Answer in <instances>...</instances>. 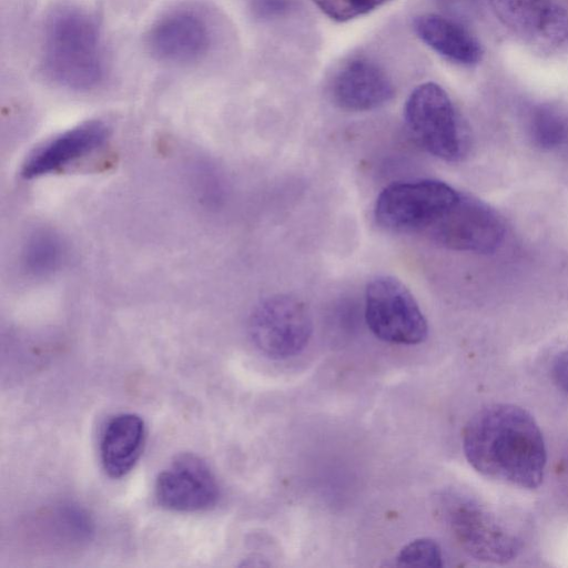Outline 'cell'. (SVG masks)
Returning <instances> with one entry per match:
<instances>
[{
	"label": "cell",
	"mask_w": 568,
	"mask_h": 568,
	"mask_svg": "<svg viewBox=\"0 0 568 568\" xmlns=\"http://www.w3.org/2000/svg\"><path fill=\"white\" fill-rule=\"evenodd\" d=\"M463 449L469 465L494 480L534 489L544 479L546 443L520 406L499 403L478 410L464 429Z\"/></svg>",
	"instance_id": "obj_1"
},
{
	"label": "cell",
	"mask_w": 568,
	"mask_h": 568,
	"mask_svg": "<svg viewBox=\"0 0 568 568\" xmlns=\"http://www.w3.org/2000/svg\"><path fill=\"white\" fill-rule=\"evenodd\" d=\"M42 68L51 81L70 90L88 91L103 81L101 32L90 11L63 4L50 12L43 27Z\"/></svg>",
	"instance_id": "obj_2"
},
{
	"label": "cell",
	"mask_w": 568,
	"mask_h": 568,
	"mask_svg": "<svg viewBox=\"0 0 568 568\" xmlns=\"http://www.w3.org/2000/svg\"><path fill=\"white\" fill-rule=\"evenodd\" d=\"M442 511L455 540L470 557L485 562L505 564L520 552L518 535L478 498L449 491L442 498Z\"/></svg>",
	"instance_id": "obj_3"
},
{
	"label": "cell",
	"mask_w": 568,
	"mask_h": 568,
	"mask_svg": "<svg viewBox=\"0 0 568 568\" xmlns=\"http://www.w3.org/2000/svg\"><path fill=\"white\" fill-rule=\"evenodd\" d=\"M404 119L413 136L434 156L459 162L467 156L470 138L447 92L437 83L416 87L404 105Z\"/></svg>",
	"instance_id": "obj_4"
},
{
	"label": "cell",
	"mask_w": 568,
	"mask_h": 568,
	"mask_svg": "<svg viewBox=\"0 0 568 568\" xmlns=\"http://www.w3.org/2000/svg\"><path fill=\"white\" fill-rule=\"evenodd\" d=\"M423 235L449 250L488 254L501 245L505 224L487 203L458 191Z\"/></svg>",
	"instance_id": "obj_5"
},
{
	"label": "cell",
	"mask_w": 568,
	"mask_h": 568,
	"mask_svg": "<svg viewBox=\"0 0 568 568\" xmlns=\"http://www.w3.org/2000/svg\"><path fill=\"white\" fill-rule=\"evenodd\" d=\"M457 192L433 179L394 182L377 196L374 217L386 231L423 235Z\"/></svg>",
	"instance_id": "obj_6"
},
{
	"label": "cell",
	"mask_w": 568,
	"mask_h": 568,
	"mask_svg": "<svg viewBox=\"0 0 568 568\" xmlns=\"http://www.w3.org/2000/svg\"><path fill=\"white\" fill-rule=\"evenodd\" d=\"M365 320L379 339L416 345L427 337V321L410 291L398 278L378 275L365 290Z\"/></svg>",
	"instance_id": "obj_7"
},
{
	"label": "cell",
	"mask_w": 568,
	"mask_h": 568,
	"mask_svg": "<svg viewBox=\"0 0 568 568\" xmlns=\"http://www.w3.org/2000/svg\"><path fill=\"white\" fill-rule=\"evenodd\" d=\"M213 39V26L205 10L179 6L165 11L151 24L144 43L154 60L187 67L209 55Z\"/></svg>",
	"instance_id": "obj_8"
},
{
	"label": "cell",
	"mask_w": 568,
	"mask_h": 568,
	"mask_svg": "<svg viewBox=\"0 0 568 568\" xmlns=\"http://www.w3.org/2000/svg\"><path fill=\"white\" fill-rule=\"evenodd\" d=\"M254 346L273 359L301 353L312 335V318L306 305L295 296L277 294L261 301L247 324Z\"/></svg>",
	"instance_id": "obj_9"
},
{
	"label": "cell",
	"mask_w": 568,
	"mask_h": 568,
	"mask_svg": "<svg viewBox=\"0 0 568 568\" xmlns=\"http://www.w3.org/2000/svg\"><path fill=\"white\" fill-rule=\"evenodd\" d=\"M154 494L158 504L168 510L195 513L215 506L220 487L209 465L185 453L174 457L159 474Z\"/></svg>",
	"instance_id": "obj_10"
},
{
	"label": "cell",
	"mask_w": 568,
	"mask_h": 568,
	"mask_svg": "<svg viewBox=\"0 0 568 568\" xmlns=\"http://www.w3.org/2000/svg\"><path fill=\"white\" fill-rule=\"evenodd\" d=\"M109 135L104 122H83L36 148L23 162L21 175L31 180L59 171L101 148Z\"/></svg>",
	"instance_id": "obj_11"
},
{
	"label": "cell",
	"mask_w": 568,
	"mask_h": 568,
	"mask_svg": "<svg viewBox=\"0 0 568 568\" xmlns=\"http://www.w3.org/2000/svg\"><path fill=\"white\" fill-rule=\"evenodd\" d=\"M331 93L341 109L362 112L387 103L394 95V87L379 65L367 59H354L336 73Z\"/></svg>",
	"instance_id": "obj_12"
},
{
	"label": "cell",
	"mask_w": 568,
	"mask_h": 568,
	"mask_svg": "<svg viewBox=\"0 0 568 568\" xmlns=\"http://www.w3.org/2000/svg\"><path fill=\"white\" fill-rule=\"evenodd\" d=\"M146 438L144 420L136 414L113 416L103 427L100 458L104 471L112 478L125 476L142 455Z\"/></svg>",
	"instance_id": "obj_13"
},
{
	"label": "cell",
	"mask_w": 568,
	"mask_h": 568,
	"mask_svg": "<svg viewBox=\"0 0 568 568\" xmlns=\"http://www.w3.org/2000/svg\"><path fill=\"white\" fill-rule=\"evenodd\" d=\"M417 37L443 58L460 65H475L481 61L480 42L462 24L446 17L426 13L415 18Z\"/></svg>",
	"instance_id": "obj_14"
},
{
	"label": "cell",
	"mask_w": 568,
	"mask_h": 568,
	"mask_svg": "<svg viewBox=\"0 0 568 568\" xmlns=\"http://www.w3.org/2000/svg\"><path fill=\"white\" fill-rule=\"evenodd\" d=\"M499 22L530 45L557 7L554 0H487Z\"/></svg>",
	"instance_id": "obj_15"
},
{
	"label": "cell",
	"mask_w": 568,
	"mask_h": 568,
	"mask_svg": "<svg viewBox=\"0 0 568 568\" xmlns=\"http://www.w3.org/2000/svg\"><path fill=\"white\" fill-rule=\"evenodd\" d=\"M64 245L50 230L31 233L21 252L23 270L33 277H47L58 271L64 260Z\"/></svg>",
	"instance_id": "obj_16"
},
{
	"label": "cell",
	"mask_w": 568,
	"mask_h": 568,
	"mask_svg": "<svg viewBox=\"0 0 568 568\" xmlns=\"http://www.w3.org/2000/svg\"><path fill=\"white\" fill-rule=\"evenodd\" d=\"M529 134L534 143L544 150L561 146L568 139V121L556 109L540 105L529 118Z\"/></svg>",
	"instance_id": "obj_17"
},
{
	"label": "cell",
	"mask_w": 568,
	"mask_h": 568,
	"mask_svg": "<svg viewBox=\"0 0 568 568\" xmlns=\"http://www.w3.org/2000/svg\"><path fill=\"white\" fill-rule=\"evenodd\" d=\"M396 564L404 567H442L443 555L435 540L419 538L400 549L396 557Z\"/></svg>",
	"instance_id": "obj_18"
},
{
	"label": "cell",
	"mask_w": 568,
	"mask_h": 568,
	"mask_svg": "<svg viewBox=\"0 0 568 568\" xmlns=\"http://www.w3.org/2000/svg\"><path fill=\"white\" fill-rule=\"evenodd\" d=\"M332 20L344 22L364 16L389 0H312Z\"/></svg>",
	"instance_id": "obj_19"
},
{
	"label": "cell",
	"mask_w": 568,
	"mask_h": 568,
	"mask_svg": "<svg viewBox=\"0 0 568 568\" xmlns=\"http://www.w3.org/2000/svg\"><path fill=\"white\" fill-rule=\"evenodd\" d=\"M551 374L558 387L568 395V351L556 355L551 364Z\"/></svg>",
	"instance_id": "obj_20"
},
{
	"label": "cell",
	"mask_w": 568,
	"mask_h": 568,
	"mask_svg": "<svg viewBox=\"0 0 568 568\" xmlns=\"http://www.w3.org/2000/svg\"><path fill=\"white\" fill-rule=\"evenodd\" d=\"M566 465H567V470H568V453H567V460H566Z\"/></svg>",
	"instance_id": "obj_21"
}]
</instances>
